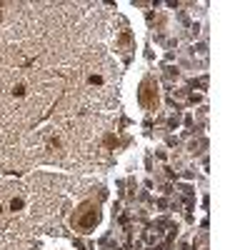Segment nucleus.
<instances>
[{"mask_svg": "<svg viewBox=\"0 0 250 250\" xmlns=\"http://www.w3.org/2000/svg\"><path fill=\"white\" fill-rule=\"evenodd\" d=\"M98 220H100V208H98V203L85 200V203H80V208L75 210V215H73V228L88 233V230H93L95 225H98Z\"/></svg>", "mask_w": 250, "mask_h": 250, "instance_id": "f257e3e1", "label": "nucleus"}, {"mask_svg": "<svg viewBox=\"0 0 250 250\" xmlns=\"http://www.w3.org/2000/svg\"><path fill=\"white\" fill-rule=\"evenodd\" d=\"M138 100L143 108H155L158 105V85L153 78H145L140 83V90H138Z\"/></svg>", "mask_w": 250, "mask_h": 250, "instance_id": "f03ea898", "label": "nucleus"}, {"mask_svg": "<svg viewBox=\"0 0 250 250\" xmlns=\"http://www.w3.org/2000/svg\"><path fill=\"white\" fill-rule=\"evenodd\" d=\"M10 208H13V210H20V208H23V200H20V198H13V200H10Z\"/></svg>", "mask_w": 250, "mask_h": 250, "instance_id": "7ed1b4c3", "label": "nucleus"}, {"mask_svg": "<svg viewBox=\"0 0 250 250\" xmlns=\"http://www.w3.org/2000/svg\"><path fill=\"white\" fill-rule=\"evenodd\" d=\"M13 95H18V98H23V95H25V85H18V88L13 90Z\"/></svg>", "mask_w": 250, "mask_h": 250, "instance_id": "20e7f679", "label": "nucleus"}, {"mask_svg": "<svg viewBox=\"0 0 250 250\" xmlns=\"http://www.w3.org/2000/svg\"><path fill=\"white\" fill-rule=\"evenodd\" d=\"M88 80H90L93 85H100V83H103V78H100V75H90V78H88Z\"/></svg>", "mask_w": 250, "mask_h": 250, "instance_id": "39448f33", "label": "nucleus"}, {"mask_svg": "<svg viewBox=\"0 0 250 250\" xmlns=\"http://www.w3.org/2000/svg\"><path fill=\"white\" fill-rule=\"evenodd\" d=\"M0 213H3V208H0Z\"/></svg>", "mask_w": 250, "mask_h": 250, "instance_id": "423d86ee", "label": "nucleus"}]
</instances>
